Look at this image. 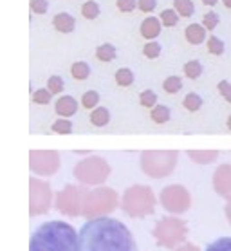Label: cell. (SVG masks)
Here are the masks:
<instances>
[{
    "label": "cell",
    "instance_id": "6da1fadb",
    "mask_svg": "<svg viewBox=\"0 0 231 251\" xmlns=\"http://www.w3.org/2000/svg\"><path fill=\"white\" fill-rule=\"evenodd\" d=\"M78 233L79 251H137L134 235L118 219H89Z\"/></svg>",
    "mask_w": 231,
    "mask_h": 251
},
{
    "label": "cell",
    "instance_id": "7a4b0ae2",
    "mask_svg": "<svg viewBox=\"0 0 231 251\" xmlns=\"http://www.w3.org/2000/svg\"><path fill=\"white\" fill-rule=\"evenodd\" d=\"M29 251H79V233L63 221H49L31 235Z\"/></svg>",
    "mask_w": 231,
    "mask_h": 251
},
{
    "label": "cell",
    "instance_id": "3957f363",
    "mask_svg": "<svg viewBox=\"0 0 231 251\" xmlns=\"http://www.w3.org/2000/svg\"><path fill=\"white\" fill-rule=\"evenodd\" d=\"M155 194L150 186L145 184H134L130 188L125 190L123 197H121V210L132 219H141L147 215H152L155 211Z\"/></svg>",
    "mask_w": 231,
    "mask_h": 251
},
{
    "label": "cell",
    "instance_id": "277c9868",
    "mask_svg": "<svg viewBox=\"0 0 231 251\" xmlns=\"http://www.w3.org/2000/svg\"><path fill=\"white\" fill-rule=\"evenodd\" d=\"M119 204H121V201L112 188L102 186V188L89 190V192H85L81 215L85 219L107 217Z\"/></svg>",
    "mask_w": 231,
    "mask_h": 251
},
{
    "label": "cell",
    "instance_id": "5b68a950",
    "mask_svg": "<svg viewBox=\"0 0 231 251\" xmlns=\"http://www.w3.org/2000/svg\"><path fill=\"white\" fill-rule=\"evenodd\" d=\"M154 239L166 250H175L184 244L188 237V224L179 217H163L154 228Z\"/></svg>",
    "mask_w": 231,
    "mask_h": 251
},
{
    "label": "cell",
    "instance_id": "8992f818",
    "mask_svg": "<svg viewBox=\"0 0 231 251\" xmlns=\"http://www.w3.org/2000/svg\"><path fill=\"white\" fill-rule=\"evenodd\" d=\"M177 157L175 150H148L141 154V170L154 179H163L175 170Z\"/></svg>",
    "mask_w": 231,
    "mask_h": 251
},
{
    "label": "cell",
    "instance_id": "52a82bcc",
    "mask_svg": "<svg viewBox=\"0 0 231 251\" xmlns=\"http://www.w3.org/2000/svg\"><path fill=\"white\" fill-rule=\"evenodd\" d=\"M108 176H110V166L103 157L98 155L78 161L74 166V177L87 186H100L107 181Z\"/></svg>",
    "mask_w": 231,
    "mask_h": 251
},
{
    "label": "cell",
    "instance_id": "ba28073f",
    "mask_svg": "<svg viewBox=\"0 0 231 251\" xmlns=\"http://www.w3.org/2000/svg\"><path fill=\"white\" fill-rule=\"evenodd\" d=\"M51 184L33 176L29 179V215L31 217H38V215L47 213V211L51 210Z\"/></svg>",
    "mask_w": 231,
    "mask_h": 251
},
{
    "label": "cell",
    "instance_id": "9c48e42d",
    "mask_svg": "<svg viewBox=\"0 0 231 251\" xmlns=\"http://www.w3.org/2000/svg\"><path fill=\"white\" fill-rule=\"evenodd\" d=\"M159 201L164 210L172 215H182L192 208V195L182 184H170L159 194Z\"/></svg>",
    "mask_w": 231,
    "mask_h": 251
},
{
    "label": "cell",
    "instance_id": "30bf717a",
    "mask_svg": "<svg viewBox=\"0 0 231 251\" xmlns=\"http://www.w3.org/2000/svg\"><path fill=\"white\" fill-rule=\"evenodd\" d=\"M83 197H85V190L79 188V186H73V184H67L63 190H60L56 194V210L67 217H79L81 215V210H83Z\"/></svg>",
    "mask_w": 231,
    "mask_h": 251
},
{
    "label": "cell",
    "instance_id": "8fae6325",
    "mask_svg": "<svg viewBox=\"0 0 231 251\" xmlns=\"http://www.w3.org/2000/svg\"><path fill=\"white\" fill-rule=\"evenodd\" d=\"M29 168L36 176H52L60 168V154L54 150H31Z\"/></svg>",
    "mask_w": 231,
    "mask_h": 251
},
{
    "label": "cell",
    "instance_id": "7c38bea8",
    "mask_svg": "<svg viewBox=\"0 0 231 251\" xmlns=\"http://www.w3.org/2000/svg\"><path fill=\"white\" fill-rule=\"evenodd\" d=\"M213 190L220 197L231 199V165H220L213 172Z\"/></svg>",
    "mask_w": 231,
    "mask_h": 251
},
{
    "label": "cell",
    "instance_id": "4fadbf2b",
    "mask_svg": "<svg viewBox=\"0 0 231 251\" xmlns=\"http://www.w3.org/2000/svg\"><path fill=\"white\" fill-rule=\"evenodd\" d=\"M161 31H163V24L155 17L145 18L141 22V25H139V33H141V36L145 40H155L159 34H161Z\"/></svg>",
    "mask_w": 231,
    "mask_h": 251
},
{
    "label": "cell",
    "instance_id": "5bb4252c",
    "mask_svg": "<svg viewBox=\"0 0 231 251\" xmlns=\"http://www.w3.org/2000/svg\"><path fill=\"white\" fill-rule=\"evenodd\" d=\"M184 38L188 40V44L192 46H201L208 40L206 36V27L203 24H190L186 29H184Z\"/></svg>",
    "mask_w": 231,
    "mask_h": 251
},
{
    "label": "cell",
    "instance_id": "9a60e30c",
    "mask_svg": "<svg viewBox=\"0 0 231 251\" xmlns=\"http://www.w3.org/2000/svg\"><path fill=\"white\" fill-rule=\"evenodd\" d=\"M54 110H56V114L62 116V118H71V116H74L76 110H78V101H76L73 96H62V98H58V101L54 103Z\"/></svg>",
    "mask_w": 231,
    "mask_h": 251
},
{
    "label": "cell",
    "instance_id": "2e32d148",
    "mask_svg": "<svg viewBox=\"0 0 231 251\" xmlns=\"http://www.w3.org/2000/svg\"><path fill=\"white\" fill-rule=\"evenodd\" d=\"M52 27L56 29L58 33L69 34V33H73L74 27H76V20H74V17L69 15V13H58V15L52 17Z\"/></svg>",
    "mask_w": 231,
    "mask_h": 251
},
{
    "label": "cell",
    "instance_id": "e0dca14e",
    "mask_svg": "<svg viewBox=\"0 0 231 251\" xmlns=\"http://www.w3.org/2000/svg\"><path fill=\"white\" fill-rule=\"evenodd\" d=\"M188 157L199 163V165H208V163H213L219 157V152L217 150H190Z\"/></svg>",
    "mask_w": 231,
    "mask_h": 251
},
{
    "label": "cell",
    "instance_id": "ac0fdd59",
    "mask_svg": "<svg viewBox=\"0 0 231 251\" xmlns=\"http://www.w3.org/2000/svg\"><path fill=\"white\" fill-rule=\"evenodd\" d=\"M110 121V112H108V109H105V107H96V109H92V112H90V123L94 126H105Z\"/></svg>",
    "mask_w": 231,
    "mask_h": 251
},
{
    "label": "cell",
    "instance_id": "d6986e66",
    "mask_svg": "<svg viewBox=\"0 0 231 251\" xmlns=\"http://www.w3.org/2000/svg\"><path fill=\"white\" fill-rule=\"evenodd\" d=\"M116 56H118V51H116V47L112 44H102V46L96 47V58L100 62L108 63L112 62Z\"/></svg>",
    "mask_w": 231,
    "mask_h": 251
},
{
    "label": "cell",
    "instance_id": "ffe728a7",
    "mask_svg": "<svg viewBox=\"0 0 231 251\" xmlns=\"http://www.w3.org/2000/svg\"><path fill=\"white\" fill-rule=\"evenodd\" d=\"M182 73H184V76H186L188 80H197L203 75V63L199 62V60H190V62L184 63Z\"/></svg>",
    "mask_w": 231,
    "mask_h": 251
},
{
    "label": "cell",
    "instance_id": "44dd1931",
    "mask_svg": "<svg viewBox=\"0 0 231 251\" xmlns=\"http://www.w3.org/2000/svg\"><path fill=\"white\" fill-rule=\"evenodd\" d=\"M71 76H73L74 80H78V81L87 80V78L90 76L89 63H85V62H74L73 65H71Z\"/></svg>",
    "mask_w": 231,
    "mask_h": 251
},
{
    "label": "cell",
    "instance_id": "7402d4cb",
    "mask_svg": "<svg viewBox=\"0 0 231 251\" xmlns=\"http://www.w3.org/2000/svg\"><path fill=\"white\" fill-rule=\"evenodd\" d=\"M170 116H172V112H170V109L166 107V105H155V107L152 109V112H150L152 121L154 123H157V125H163V123L170 121Z\"/></svg>",
    "mask_w": 231,
    "mask_h": 251
},
{
    "label": "cell",
    "instance_id": "603a6c76",
    "mask_svg": "<svg viewBox=\"0 0 231 251\" xmlns=\"http://www.w3.org/2000/svg\"><path fill=\"white\" fill-rule=\"evenodd\" d=\"M174 9L179 13V17L190 18L195 13V6L193 0H174Z\"/></svg>",
    "mask_w": 231,
    "mask_h": 251
},
{
    "label": "cell",
    "instance_id": "cb8c5ba5",
    "mask_svg": "<svg viewBox=\"0 0 231 251\" xmlns=\"http://www.w3.org/2000/svg\"><path fill=\"white\" fill-rule=\"evenodd\" d=\"M100 11H102V7H100V4H98L96 0H87V2H83V6H81V15L87 20H96L100 17Z\"/></svg>",
    "mask_w": 231,
    "mask_h": 251
},
{
    "label": "cell",
    "instance_id": "d4e9b609",
    "mask_svg": "<svg viewBox=\"0 0 231 251\" xmlns=\"http://www.w3.org/2000/svg\"><path fill=\"white\" fill-rule=\"evenodd\" d=\"M159 20H161V24H163V27H175L177 22H179V13L175 11L174 7L163 9L161 15H159Z\"/></svg>",
    "mask_w": 231,
    "mask_h": 251
},
{
    "label": "cell",
    "instance_id": "484cf974",
    "mask_svg": "<svg viewBox=\"0 0 231 251\" xmlns=\"http://www.w3.org/2000/svg\"><path fill=\"white\" fill-rule=\"evenodd\" d=\"M182 107H184L188 112H197V110L203 107V98L199 96V94H195V92H190V94H186L184 100H182Z\"/></svg>",
    "mask_w": 231,
    "mask_h": 251
},
{
    "label": "cell",
    "instance_id": "4316f807",
    "mask_svg": "<svg viewBox=\"0 0 231 251\" xmlns=\"http://www.w3.org/2000/svg\"><path fill=\"white\" fill-rule=\"evenodd\" d=\"M114 78H116V83H118L119 87H128L134 83V73H132L128 67L118 69Z\"/></svg>",
    "mask_w": 231,
    "mask_h": 251
},
{
    "label": "cell",
    "instance_id": "83f0119b",
    "mask_svg": "<svg viewBox=\"0 0 231 251\" xmlns=\"http://www.w3.org/2000/svg\"><path fill=\"white\" fill-rule=\"evenodd\" d=\"M206 49H208L209 54H215V56H220L222 52H224V42L220 40L219 36H208V40H206Z\"/></svg>",
    "mask_w": 231,
    "mask_h": 251
},
{
    "label": "cell",
    "instance_id": "f1b7e54d",
    "mask_svg": "<svg viewBox=\"0 0 231 251\" xmlns=\"http://www.w3.org/2000/svg\"><path fill=\"white\" fill-rule=\"evenodd\" d=\"M163 89H164V92H168V94H177V92L182 89V80H180L179 76H168V78L163 81Z\"/></svg>",
    "mask_w": 231,
    "mask_h": 251
},
{
    "label": "cell",
    "instance_id": "f546056e",
    "mask_svg": "<svg viewBox=\"0 0 231 251\" xmlns=\"http://www.w3.org/2000/svg\"><path fill=\"white\" fill-rule=\"evenodd\" d=\"M139 103H141L145 109H154L157 105V94L154 91H150V89H147V91H143L139 94Z\"/></svg>",
    "mask_w": 231,
    "mask_h": 251
},
{
    "label": "cell",
    "instance_id": "4dcf8cb0",
    "mask_svg": "<svg viewBox=\"0 0 231 251\" xmlns=\"http://www.w3.org/2000/svg\"><path fill=\"white\" fill-rule=\"evenodd\" d=\"M52 132H56V134H71L73 132V121L69 120V118H60L52 123Z\"/></svg>",
    "mask_w": 231,
    "mask_h": 251
},
{
    "label": "cell",
    "instance_id": "1f68e13d",
    "mask_svg": "<svg viewBox=\"0 0 231 251\" xmlns=\"http://www.w3.org/2000/svg\"><path fill=\"white\" fill-rule=\"evenodd\" d=\"M143 54H145L148 60H155V58H159V54H161V46H159V42L148 40L147 44H145V47H143Z\"/></svg>",
    "mask_w": 231,
    "mask_h": 251
},
{
    "label": "cell",
    "instance_id": "d6a6232c",
    "mask_svg": "<svg viewBox=\"0 0 231 251\" xmlns=\"http://www.w3.org/2000/svg\"><path fill=\"white\" fill-rule=\"evenodd\" d=\"M204 251H231V237H220L206 248Z\"/></svg>",
    "mask_w": 231,
    "mask_h": 251
},
{
    "label": "cell",
    "instance_id": "836d02e7",
    "mask_svg": "<svg viewBox=\"0 0 231 251\" xmlns=\"http://www.w3.org/2000/svg\"><path fill=\"white\" fill-rule=\"evenodd\" d=\"M51 98H52V94L47 87L33 92V103H36V105H49V103H51Z\"/></svg>",
    "mask_w": 231,
    "mask_h": 251
},
{
    "label": "cell",
    "instance_id": "e575fe53",
    "mask_svg": "<svg viewBox=\"0 0 231 251\" xmlns=\"http://www.w3.org/2000/svg\"><path fill=\"white\" fill-rule=\"evenodd\" d=\"M98 101H100V94L96 91H87L81 96V105H83L85 109H96Z\"/></svg>",
    "mask_w": 231,
    "mask_h": 251
},
{
    "label": "cell",
    "instance_id": "d590c367",
    "mask_svg": "<svg viewBox=\"0 0 231 251\" xmlns=\"http://www.w3.org/2000/svg\"><path fill=\"white\" fill-rule=\"evenodd\" d=\"M47 89L51 91V94H60V92H63V89H65V83H63V78L62 76H51L49 80H47Z\"/></svg>",
    "mask_w": 231,
    "mask_h": 251
},
{
    "label": "cell",
    "instance_id": "8d00e7d4",
    "mask_svg": "<svg viewBox=\"0 0 231 251\" xmlns=\"http://www.w3.org/2000/svg\"><path fill=\"white\" fill-rule=\"evenodd\" d=\"M219 22H220V18L215 11H208L203 17V25L206 27V31H213V29L219 25Z\"/></svg>",
    "mask_w": 231,
    "mask_h": 251
},
{
    "label": "cell",
    "instance_id": "74e56055",
    "mask_svg": "<svg viewBox=\"0 0 231 251\" xmlns=\"http://www.w3.org/2000/svg\"><path fill=\"white\" fill-rule=\"evenodd\" d=\"M29 7L34 15H44L49 9V2L47 0H29Z\"/></svg>",
    "mask_w": 231,
    "mask_h": 251
},
{
    "label": "cell",
    "instance_id": "f35d334b",
    "mask_svg": "<svg viewBox=\"0 0 231 251\" xmlns=\"http://www.w3.org/2000/svg\"><path fill=\"white\" fill-rule=\"evenodd\" d=\"M217 89H219L220 96L224 98L226 101L231 103V81L228 80H220L219 85H217Z\"/></svg>",
    "mask_w": 231,
    "mask_h": 251
},
{
    "label": "cell",
    "instance_id": "ab89813d",
    "mask_svg": "<svg viewBox=\"0 0 231 251\" xmlns=\"http://www.w3.org/2000/svg\"><path fill=\"white\" fill-rule=\"evenodd\" d=\"M116 4L121 13H132L137 7V0H118Z\"/></svg>",
    "mask_w": 231,
    "mask_h": 251
},
{
    "label": "cell",
    "instance_id": "60d3db41",
    "mask_svg": "<svg viewBox=\"0 0 231 251\" xmlns=\"http://www.w3.org/2000/svg\"><path fill=\"white\" fill-rule=\"evenodd\" d=\"M157 7V0H137V9L141 13H152Z\"/></svg>",
    "mask_w": 231,
    "mask_h": 251
},
{
    "label": "cell",
    "instance_id": "b9f144b4",
    "mask_svg": "<svg viewBox=\"0 0 231 251\" xmlns=\"http://www.w3.org/2000/svg\"><path fill=\"white\" fill-rule=\"evenodd\" d=\"M174 251H201V250H199V246L192 244V242H184V244H180L179 248H175Z\"/></svg>",
    "mask_w": 231,
    "mask_h": 251
},
{
    "label": "cell",
    "instance_id": "7bdbcfd3",
    "mask_svg": "<svg viewBox=\"0 0 231 251\" xmlns=\"http://www.w3.org/2000/svg\"><path fill=\"white\" fill-rule=\"evenodd\" d=\"M224 211H226V219H228V223L231 224V199H228V202H226Z\"/></svg>",
    "mask_w": 231,
    "mask_h": 251
},
{
    "label": "cell",
    "instance_id": "ee69618b",
    "mask_svg": "<svg viewBox=\"0 0 231 251\" xmlns=\"http://www.w3.org/2000/svg\"><path fill=\"white\" fill-rule=\"evenodd\" d=\"M204 6H208V7H213L217 6V2H220V0H201Z\"/></svg>",
    "mask_w": 231,
    "mask_h": 251
},
{
    "label": "cell",
    "instance_id": "f6af8a7d",
    "mask_svg": "<svg viewBox=\"0 0 231 251\" xmlns=\"http://www.w3.org/2000/svg\"><path fill=\"white\" fill-rule=\"evenodd\" d=\"M222 2V6L226 7V9H231V0H220Z\"/></svg>",
    "mask_w": 231,
    "mask_h": 251
},
{
    "label": "cell",
    "instance_id": "bcb514c9",
    "mask_svg": "<svg viewBox=\"0 0 231 251\" xmlns=\"http://www.w3.org/2000/svg\"><path fill=\"white\" fill-rule=\"evenodd\" d=\"M226 126H228V128H230V130H231V116H230V118H228V121H226Z\"/></svg>",
    "mask_w": 231,
    "mask_h": 251
}]
</instances>
